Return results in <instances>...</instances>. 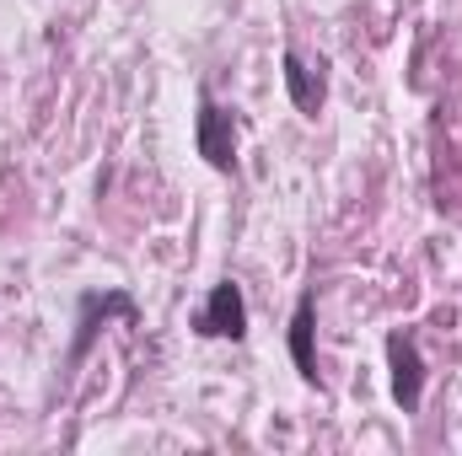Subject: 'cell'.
<instances>
[{
  "label": "cell",
  "instance_id": "4",
  "mask_svg": "<svg viewBox=\"0 0 462 456\" xmlns=\"http://www.w3.org/2000/svg\"><path fill=\"white\" fill-rule=\"evenodd\" d=\"M134 317V301L124 296V290H108V296H81V323H76V343H70V365H81L87 360V349L97 339V328L108 323V317Z\"/></svg>",
  "mask_w": 462,
  "mask_h": 456
},
{
  "label": "cell",
  "instance_id": "2",
  "mask_svg": "<svg viewBox=\"0 0 462 456\" xmlns=\"http://www.w3.org/2000/svg\"><path fill=\"white\" fill-rule=\"evenodd\" d=\"M199 339H247V301H242V285L236 279H221L205 301V312L194 317Z\"/></svg>",
  "mask_w": 462,
  "mask_h": 456
},
{
  "label": "cell",
  "instance_id": "5",
  "mask_svg": "<svg viewBox=\"0 0 462 456\" xmlns=\"http://www.w3.org/2000/svg\"><path fill=\"white\" fill-rule=\"evenodd\" d=\"M285 343H291L296 376L312 387V381H318V349H312V343H318V296H312V290L296 301V317H291V339H285Z\"/></svg>",
  "mask_w": 462,
  "mask_h": 456
},
{
  "label": "cell",
  "instance_id": "3",
  "mask_svg": "<svg viewBox=\"0 0 462 456\" xmlns=\"http://www.w3.org/2000/svg\"><path fill=\"white\" fill-rule=\"evenodd\" d=\"M194 145L199 156L216 167V172H236V123L221 103H199V118H194Z\"/></svg>",
  "mask_w": 462,
  "mask_h": 456
},
{
  "label": "cell",
  "instance_id": "1",
  "mask_svg": "<svg viewBox=\"0 0 462 456\" xmlns=\"http://www.w3.org/2000/svg\"><path fill=\"white\" fill-rule=\"evenodd\" d=\"M387 370H393V403H398L403 414H420V397H425V360H420L414 333H387Z\"/></svg>",
  "mask_w": 462,
  "mask_h": 456
},
{
  "label": "cell",
  "instance_id": "6",
  "mask_svg": "<svg viewBox=\"0 0 462 456\" xmlns=\"http://www.w3.org/2000/svg\"><path fill=\"white\" fill-rule=\"evenodd\" d=\"M285 92H291V103L307 118H318V108H323V76H312L296 49H285Z\"/></svg>",
  "mask_w": 462,
  "mask_h": 456
}]
</instances>
